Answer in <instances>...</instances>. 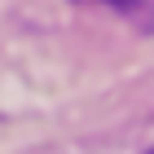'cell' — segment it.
Here are the masks:
<instances>
[{
	"mask_svg": "<svg viewBox=\"0 0 154 154\" xmlns=\"http://www.w3.org/2000/svg\"><path fill=\"white\" fill-rule=\"evenodd\" d=\"M150 154H154V150H150Z\"/></svg>",
	"mask_w": 154,
	"mask_h": 154,
	"instance_id": "6da1fadb",
	"label": "cell"
}]
</instances>
